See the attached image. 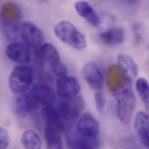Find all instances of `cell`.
<instances>
[{
	"label": "cell",
	"mask_w": 149,
	"mask_h": 149,
	"mask_svg": "<svg viewBox=\"0 0 149 149\" xmlns=\"http://www.w3.org/2000/svg\"><path fill=\"white\" fill-rule=\"evenodd\" d=\"M20 35L25 44L31 48H39L44 41V36L41 30L34 23L29 21L22 24Z\"/></svg>",
	"instance_id": "obj_6"
},
{
	"label": "cell",
	"mask_w": 149,
	"mask_h": 149,
	"mask_svg": "<svg viewBox=\"0 0 149 149\" xmlns=\"http://www.w3.org/2000/svg\"><path fill=\"white\" fill-rule=\"evenodd\" d=\"M34 77L33 69L27 65H20L14 69L9 75L8 84L12 92L23 94L31 85Z\"/></svg>",
	"instance_id": "obj_3"
},
{
	"label": "cell",
	"mask_w": 149,
	"mask_h": 149,
	"mask_svg": "<svg viewBox=\"0 0 149 149\" xmlns=\"http://www.w3.org/2000/svg\"><path fill=\"white\" fill-rule=\"evenodd\" d=\"M136 88L145 107L149 110V84L146 79L139 78L136 82Z\"/></svg>",
	"instance_id": "obj_21"
},
{
	"label": "cell",
	"mask_w": 149,
	"mask_h": 149,
	"mask_svg": "<svg viewBox=\"0 0 149 149\" xmlns=\"http://www.w3.org/2000/svg\"><path fill=\"white\" fill-rule=\"evenodd\" d=\"M36 57L39 61L48 63L50 66L60 62V55L56 48L50 43H45L38 48Z\"/></svg>",
	"instance_id": "obj_15"
},
{
	"label": "cell",
	"mask_w": 149,
	"mask_h": 149,
	"mask_svg": "<svg viewBox=\"0 0 149 149\" xmlns=\"http://www.w3.org/2000/svg\"><path fill=\"white\" fill-rule=\"evenodd\" d=\"M117 60L118 66L124 72L128 81L134 80L138 74L139 69L132 57L127 54H121L118 55Z\"/></svg>",
	"instance_id": "obj_18"
},
{
	"label": "cell",
	"mask_w": 149,
	"mask_h": 149,
	"mask_svg": "<svg viewBox=\"0 0 149 149\" xmlns=\"http://www.w3.org/2000/svg\"><path fill=\"white\" fill-rule=\"evenodd\" d=\"M117 115L120 121L124 125H128L132 119L135 107L136 100L133 91L126 88L116 93Z\"/></svg>",
	"instance_id": "obj_4"
},
{
	"label": "cell",
	"mask_w": 149,
	"mask_h": 149,
	"mask_svg": "<svg viewBox=\"0 0 149 149\" xmlns=\"http://www.w3.org/2000/svg\"></svg>",
	"instance_id": "obj_26"
},
{
	"label": "cell",
	"mask_w": 149,
	"mask_h": 149,
	"mask_svg": "<svg viewBox=\"0 0 149 149\" xmlns=\"http://www.w3.org/2000/svg\"><path fill=\"white\" fill-rule=\"evenodd\" d=\"M139 29L140 28L138 25H136L134 27V34H135V44H139L141 42V36Z\"/></svg>",
	"instance_id": "obj_25"
},
{
	"label": "cell",
	"mask_w": 149,
	"mask_h": 149,
	"mask_svg": "<svg viewBox=\"0 0 149 149\" xmlns=\"http://www.w3.org/2000/svg\"><path fill=\"white\" fill-rule=\"evenodd\" d=\"M95 101L97 111L99 113L102 114L104 112L106 105V102L101 92H97L95 93Z\"/></svg>",
	"instance_id": "obj_23"
},
{
	"label": "cell",
	"mask_w": 149,
	"mask_h": 149,
	"mask_svg": "<svg viewBox=\"0 0 149 149\" xmlns=\"http://www.w3.org/2000/svg\"><path fill=\"white\" fill-rule=\"evenodd\" d=\"M51 68L53 74L59 78L66 76L68 73L66 67L61 61L51 66Z\"/></svg>",
	"instance_id": "obj_22"
},
{
	"label": "cell",
	"mask_w": 149,
	"mask_h": 149,
	"mask_svg": "<svg viewBox=\"0 0 149 149\" xmlns=\"http://www.w3.org/2000/svg\"><path fill=\"white\" fill-rule=\"evenodd\" d=\"M75 8L78 14L85 19L90 24L97 27L100 24V19L95 10L85 1H77Z\"/></svg>",
	"instance_id": "obj_17"
},
{
	"label": "cell",
	"mask_w": 149,
	"mask_h": 149,
	"mask_svg": "<svg viewBox=\"0 0 149 149\" xmlns=\"http://www.w3.org/2000/svg\"><path fill=\"white\" fill-rule=\"evenodd\" d=\"M102 42L108 46H116L125 40L124 30L118 27H111L103 31L100 34Z\"/></svg>",
	"instance_id": "obj_19"
},
{
	"label": "cell",
	"mask_w": 149,
	"mask_h": 149,
	"mask_svg": "<svg viewBox=\"0 0 149 149\" xmlns=\"http://www.w3.org/2000/svg\"><path fill=\"white\" fill-rule=\"evenodd\" d=\"M84 107V100L81 97L77 96L70 99L62 100L59 103L58 110L62 120L72 123L77 120Z\"/></svg>",
	"instance_id": "obj_5"
},
{
	"label": "cell",
	"mask_w": 149,
	"mask_h": 149,
	"mask_svg": "<svg viewBox=\"0 0 149 149\" xmlns=\"http://www.w3.org/2000/svg\"><path fill=\"white\" fill-rule=\"evenodd\" d=\"M21 11L19 7L12 2H4L1 7V25L5 36L10 39L17 38L20 31Z\"/></svg>",
	"instance_id": "obj_1"
},
{
	"label": "cell",
	"mask_w": 149,
	"mask_h": 149,
	"mask_svg": "<svg viewBox=\"0 0 149 149\" xmlns=\"http://www.w3.org/2000/svg\"><path fill=\"white\" fill-rule=\"evenodd\" d=\"M82 75L88 85L95 90H100L103 86V75L97 65L88 62L83 67Z\"/></svg>",
	"instance_id": "obj_10"
},
{
	"label": "cell",
	"mask_w": 149,
	"mask_h": 149,
	"mask_svg": "<svg viewBox=\"0 0 149 149\" xmlns=\"http://www.w3.org/2000/svg\"><path fill=\"white\" fill-rule=\"evenodd\" d=\"M9 136L7 131L3 128L0 129V147L1 149H6L9 145Z\"/></svg>",
	"instance_id": "obj_24"
},
{
	"label": "cell",
	"mask_w": 149,
	"mask_h": 149,
	"mask_svg": "<svg viewBox=\"0 0 149 149\" xmlns=\"http://www.w3.org/2000/svg\"><path fill=\"white\" fill-rule=\"evenodd\" d=\"M40 107L33 100L29 93L21 94L15 102V110L20 116H26L37 110Z\"/></svg>",
	"instance_id": "obj_16"
},
{
	"label": "cell",
	"mask_w": 149,
	"mask_h": 149,
	"mask_svg": "<svg viewBox=\"0 0 149 149\" xmlns=\"http://www.w3.org/2000/svg\"><path fill=\"white\" fill-rule=\"evenodd\" d=\"M56 87L58 94L62 100L74 98L78 96L81 89L77 79L67 75L58 78Z\"/></svg>",
	"instance_id": "obj_7"
},
{
	"label": "cell",
	"mask_w": 149,
	"mask_h": 149,
	"mask_svg": "<svg viewBox=\"0 0 149 149\" xmlns=\"http://www.w3.org/2000/svg\"><path fill=\"white\" fill-rule=\"evenodd\" d=\"M68 143L72 149H97L99 142L97 138H87L76 132H70L67 136Z\"/></svg>",
	"instance_id": "obj_13"
},
{
	"label": "cell",
	"mask_w": 149,
	"mask_h": 149,
	"mask_svg": "<svg viewBox=\"0 0 149 149\" xmlns=\"http://www.w3.org/2000/svg\"><path fill=\"white\" fill-rule=\"evenodd\" d=\"M128 81L124 72L118 65H112L106 73L107 85L113 92H118L124 88Z\"/></svg>",
	"instance_id": "obj_12"
},
{
	"label": "cell",
	"mask_w": 149,
	"mask_h": 149,
	"mask_svg": "<svg viewBox=\"0 0 149 149\" xmlns=\"http://www.w3.org/2000/svg\"><path fill=\"white\" fill-rule=\"evenodd\" d=\"M100 127L96 118L90 113L84 114L77 125V132L81 135L87 138H97Z\"/></svg>",
	"instance_id": "obj_9"
},
{
	"label": "cell",
	"mask_w": 149,
	"mask_h": 149,
	"mask_svg": "<svg viewBox=\"0 0 149 149\" xmlns=\"http://www.w3.org/2000/svg\"><path fill=\"white\" fill-rule=\"evenodd\" d=\"M55 33L61 41L76 49L81 50L86 47L84 34L69 21L59 22L55 27Z\"/></svg>",
	"instance_id": "obj_2"
},
{
	"label": "cell",
	"mask_w": 149,
	"mask_h": 149,
	"mask_svg": "<svg viewBox=\"0 0 149 149\" xmlns=\"http://www.w3.org/2000/svg\"><path fill=\"white\" fill-rule=\"evenodd\" d=\"M28 93L40 107L54 104L56 100L55 91L50 86L46 85H36Z\"/></svg>",
	"instance_id": "obj_8"
},
{
	"label": "cell",
	"mask_w": 149,
	"mask_h": 149,
	"mask_svg": "<svg viewBox=\"0 0 149 149\" xmlns=\"http://www.w3.org/2000/svg\"><path fill=\"white\" fill-rule=\"evenodd\" d=\"M21 142L24 149H42L41 138L34 130H26L22 135Z\"/></svg>",
	"instance_id": "obj_20"
},
{
	"label": "cell",
	"mask_w": 149,
	"mask_h": 149,
	"mask_svg": "<svg viewBox=\"0 0 149 149\" xmlns=\"http://www.w3.org/2000/svg\"></svg>",
	"instance_id": "obj_27"
},
{
	"label": "cell",
	"mask_w": 149,
	"mask_h": 149,
	"mask_svg": "<svg viewBox=\"0 0 149 149\" xmlns=\"http://www.w3.org/2000/svg\"><path fill=\"white\" fill-rule=\"evenodd\" d=\"M28 47L22 42H13L8 44L5 53L9 59L19 63H27L30 60V54Z\"/></svg>",
	"instance_id": "obj_11"
},
{
	"label": "cell",
	"mask_w": 149,
	"mask_h": 149,
	"mask_svg": "<svg viewBox=\"0 0 149 149\" xmlns=\"http://www.w3.org/2000/svg\"><path fill=\"white\" fill-rule=\"evenodd\" d=\"M135 129L143 145L149 149V116L142 111L139 112L135 120Z\"/></svg>",
	"instance_id": "obj_14"
}]
</instances>
